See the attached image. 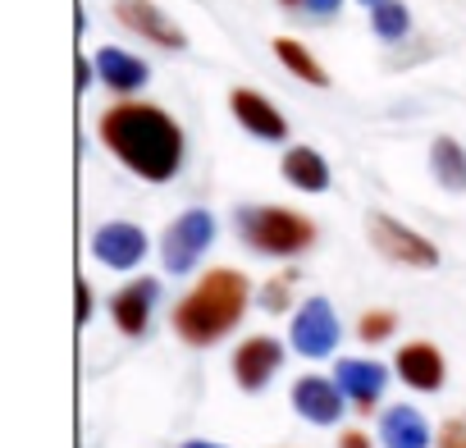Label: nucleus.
<instances>
[{"label": "nucleus", "mask_w": 466, "mask_h": 448, "mask_svg": "<svg viewBox=\"0 0 466 448\" xmlns=\"http://www.w3.org/2000/svg\"><path fill=\"white\" fill-rule=\"evenodd\" d=\"M183 448H224V443H206V439H192V443H183Z\"/></svg>", "instance_id": "obj_29"}, {"label": "nucleus", "mask_w": 466, "mask_h": 448, "mask_svg": "<svg viewBox=\"0 0 466 448\" xmlns=\"http://www.w3.org/2000/svg\"><path fill=\"white\" fill-rule=\"evenodd\" d=\"M215 239V219L210 210H183L169 229H165V243H160V257H165V270L183 275L201 261V252L210 248Z\"/></svg>", "instance_id": "obj_4"}, {"label": "nucleus", "mask_w": 466, "mask_h": 448, "mask_svg": "<svg viewBox=\"0 0 466 448\" xmlns=\"http://www.w3.org/2000/svg\"><path fill=\"white\" fill-rule=\"evenodd\" d=\"M398 375L411 384V389H420V393H430V389H439L443 384V357H439V348H430V343H407V348H398Z\"/></svg>", "instance_id": "obj_14"}, {"label": "nucleus", "mask_w": 466, "mask_h": 448, "mask_svg": "<svg viewBox=\"0 0 466 448\" xmlns=\"http://www.w3.org/2000/svg\"><path fill=\"white\" fill-rule=\"evenodd\" d=\"M238 234L252 252L298 257L316 243V224L307 215H293V210H279V206H243L238 210Z\"/></svg>", "instance_id": "obj_3"}, {"label": "nucleus", "mask_w": 466, "mask_h": 448, "mask_svg": "<svg viewBox=\"0 0 466 448\" xmlns=\"http://www.w3.org/2000/svg\"><path fill=\"white\" fill-rule=\"evenodd\" d=\"M430 165H434L439 188H448V192H466V151H461L452 137H434V147H430Z\"/></svg>", "instance_id": "obj_18"}, {"label": "nucleus", "mask_w": 466, "mask_h": 448, "mask_svg": "<svg viewBox=\"0 0 466 448\" xmlns=\"http://www.w3.org/2000/svg\"><path fill=\"white\" fill-rule=\"evenodd\" d=\"M361 5H366V10H380V5H384V0H361Z\"/></svg>", "instance_id": "obj_30"}, {"label": "nucleus", "mask_w": 466, "mask_h": 448, "mask_svg": "<svg viewBox=\"0 0 466 448\" xmlns=\"http://www.w3.org/2000/svg\"><path fill=\"white\" fill-rule=\"evenodd\" d=\"M284 178H289L293 188H302V192H325V188H329V165L320 160V151L293 147V151L284 156Z\"/></svg>", "instance_id": "obj_17"}, {"label": "nucleus", "mask_w": 466, "mask_h": 448, "mask_svg": "<svg viewBox=\"0 0 466 448\" xmlns=\"http://www.w3.org/2000/svg\"><path fill=\"white\" fill-rule=\"evenodd\" d=\"M248 298H252V289H248V280L238 270H210L174 311L178 339L192 343V348H206V343L224 339L233 325L243 321Z\"/></svg>", "instance_id": "obj_2"}, {"label": "nucleus", "mask_w": 466, "mask_h": 448, "mask_svg": "<svg viewBox=\"0 0 466 448\" xmlns=\"http://www.w3.org/2000/svg\"><path fill=\"white\" fill-rule=\"evenodd\" d=\"M147 252V234L128 219H115V224H101L96 239H92V257L110 270H133Z\"/></svg>", "instance_id": "obj_8"}, {"label": "nucleus", "mask_w": 466, "mask_h": 448, "mask_svg": "<svg viewBox=\"0 0 466 448\" xmlns=\"http://www.w3.org/2000/svg\"><path fill=\"white\" fill-rule=\"evenodd\" d=\"M275 56H279V60H284V69H289V74H298L302 83H311V87H329V74L320 69V60H316L302 42L279 37V42H275Z\"/></svg>", "instance_id": "obj_19"}, {"label": "nucleus", "mask_w": 466, "mask_h": 448, "mask_svg": "<svg viewBox=\"0 0 466 448\" xmlns=\"http://www.w3.org/2000/svg\"><path fill=\"white\" fill-rule=\"evenodd\" d=\"M370 243H375L389 261H398V266H416V270L439 266L434 243H430V239H420L416 229H407V224H402V219H393V215H370Z\"/></svg>", "instance_id": "obj_5"}, {"label": "nucleus", "mask_w": 466, "mask_h": 448, "mask_svg": "<svg viewBox=\"0 0 466 448\" xmlns=\"http://www.w3.org/2000/svg\"><path fill=\"white\" fill-rule=\"evenodd\" d=\"M293 348L302 357H329L339 348V316L325 298L302 302V311L293 316Z\"/></svg>", "instance_id": "obj_7"}, {"label": "nucleus", "mask_w": 466, "mask_h": 448, "mask_svg": "<svg viewBox=\"0 0 466 448\" xmlns=\"http://www.w3.org/2000/svg\"><path fill=\"white\" fill-rule=\"evenodd\" d=\"M74 65H78V92H83V87L92 83V65H87V56H78Z\"/></svg>", "instance_id": "obj_27"}, {"label": "nucleus", "mask_w": 466, "mask_h": 448, "mask_svg": "<svg viewBox=\"0 0 466 448\" xmlns=\"http://www.w3.org/2000/svg\"><path fill=\"white\" fill-rule=\"evenodd\" d=\"M334 380L343 384V393H348V398H352L361 412H370V407L380 402V393H384V366H380V361L348 357V361H339Z\"/></svg>", "instance_id": "obj_13"}, {"label": "nucleus", "mask_w": 466, "mask_h": 448, "mask_svg": "<svg viewBox=\"0 0 466 448\" xmlns=\"http://www.w3.org/2000/svg\"><path fill=\"white\" fill-rule=\"evenodd\" d=\"M343 384L339 380H325V375H307V380H298L293 384V407L307 416V421H316V425H329V421H339L343 416Z\"/></svg>", "instance_id": "obj_10"}, {"label": "nucleus", "mask_w": 466, "mask_h": 448, "mask_svg": "<svg viewBox=\"0 0 466 448\" xmlns=\"http://www.w3.org/2000/svg\"><path fill=\"white\" fill-rule=\"evenodd\" d=\"M393 325H398V321H393V311H366L357 330H361V339H366V343H380V339H389V334H393Z\"/></svg>", "instance_id": "obj_21"}, {"label": "nucleus", "mask_w": 466, "mask_h": 448, "mask_svg": "<svg viewBox=\"0 0 466 448\" xmlns=\"http://www.w3.org/2000/svg\"><path fill=\"white\" fill-rule=\"evenodd\" d=\"M279 361H284V348L270 334H257V339H248L238 352H233V375H238V384L248 393H257V389L270 384V375L279 371Z\"/></svg>", "instance_id": "obj_9"}, {"label": "nucleus", "mask_w": 466, "mask_h": 448, "mask_svg": "<svg viewBox=\"0 0 466 448\" xmlns=\"http://www.w3.org/2000/svg\"><path fill=\"white\" fill-rule=\"evenodd\" d=\"M261 307H266V311H284V307H289V280H270V284L261 289Z\"/></svg>", "instance_id": "obj_22"}, {"label": "nucleus", "mask_w": 466, "mask_h": 448, "mask_svg": "<svg viewBox=\"0 0 466 448\" xmlns=\"http://www.w3.org/2000/svg\"><path fill=\"white\" fill-rule=\"evenodd\" d=\"M339 5H343V0H307L302 15H307L311 24H320V19H334V15H339Z\"/></svg>", "instance_id": "obj_23"}, {"label": "nucleus", "mask_w": 466, "mask_h": 448, "mask_svg": "<svg viewBox=\"0 0 466 448\" xmlns=\"http://www.w3.org/2000/svg\"><path fill=\"white\" fill-rule=\"evenodd\" d=\"M96 74H101V83L110 92H137L147 83V65L137 56L119 51V46H101L96 51Z\"/></svg>", "instance_id": "obj_15"}, {"label": "nucleus", "mask_w": 466, "mask_h": 448, "mask_svg": "<svg viewBox=\"0 0 466 448\" xmlns=\"http://www.w3.org/2000/svg\"><path fill=\"white\" fill-rule=\"evenodd\" d=\"M101 142L133 174H142L151 183H169L183 165V128L156 106L124 101V106L106 110L101 115Z\"/></svg>", "instance_id": "obj_1"}, {"label": "nucleus", "mask_w": 466, "mask_h": 448, "mask_svg": "<svg viewBox=\"0 0 466 448\" xmlns=\"http://www.w3.org/2000/svg\"><path fill=\"white\" fill-rule=\"evenodd\" d=\"M384 448H430V425L416 407H389L380 421Z\"/></svg>", "instance_id": "obj_16"}, {"label": "nucleus", "mask_w": 466, "mask_h": 448, "mask_svg": "<svg viewBox=\"0 0 466 448\" xmlns=\"http://www.w3.org/2000/svg\"><path fill=\"white\" fill-rule=\"evenodd\" d=\"M87 316H92V289L87 280H78V325H87Z\"/></svg>", "instance_id": "obj_25"}, {"label": "nucleus", "mask_w": 466, "mask_h": 448, "mask_svg": "<svg viewBox=\"0 0 466 448\" xmlns=\"http://www.w3.org/2000/svg\"><path fill=\"white\" fill-rule=\"evenodd\" d=\"M156 298H160V284H156V280H133V284H124V289L115 293V302H110L115 325H119L128 339H137V334L147 330V321H151Z\"/></svg>", "instance_id": "obj_11"}, {"label": "nucleus", "mask_w": 466, "mask_h": 448, "mask_svg": "<svg viewBox=\"0 0 466 448\" xmlns=\"http://www.w3.org/2000/svg\"><path fill=\"white\" fill-rule=\"evenodd\" d=\"M228 106H233V119H238L248 133H257V137H266V142H284L289 124H284V115H279L266 97H257V92H248V87H233Z\"/></svg>", "instance_id": "obj_12"}, {"label": "nucleus", "mask_w": 466, "mask_h": 448, "mask_svg": "<svg viewBox=\"0 0 466 448\" xmlns=\"http://www.w3.org/2000/svg\"><path fill=\"white\" fill-rule=\"evenodd\" d=\"M439 448H466V425L461 421H448L443 434H439Z\"/></svg>", "instance_id": "obj_24"}, {"label": "nucleus", "mask_w": 466, "mask_h": 448, "mask_svg": "<svg viewBox=\"0 0 466 448\" xmlns=\"http://www.w3.org/2000/svg\"><path fill=\"white\" fill-rule=\"evenodd\" d=\"M279 5H284V10H298V15H302V5H307V0H279Z\"/></svg>", "instance_id": "obj_28"}, {"label": "nucleus", "mask_w": 466, "mask_h": 448, "mask_svg": "<svg viewBox=\"0 0 466 448\" xmlns=\"http://www.w3.org/2000/svg\"><path fill=\"white\" fill-rule=\"evenodd\" d=\"M370 15H375L370 24H375V33H380L384 42H398V37L411 28V15H407L402 0H384V5H380V10H370Z\"/></svg>", "instance_id": "obj_20"}, {"label": "nucleus", "mask_w": 466, "mask_h": 448, "mask_svg": "<svg viewBox=\"0 0 466 448\" xmlns=\"http://www.w3.org/2000/svg\"><path fill=\"white\" fill-rule=\"evenodd\" d=\"M339 448H370V439H366L361 430H348V434L339 439Z\"/></svg>", "instance_id": "obj_26"}, {"label": "nucleus", "mask_w": 466, "mask_h": 448, "mask_svg": "<svg viewBox=\"0 0 466 448\" xmlns=\"http://www.w3.org/2000/svg\"><path fill=\"white\" fill-rule=\"evenodd\" d=\"M115 19H119L128 33L147 37L151 46H165V51H183V46H187L183 28H178L160 5H151V0H115Z\"/></svg>", "instance_id": "obj_6"}]
</instances>
